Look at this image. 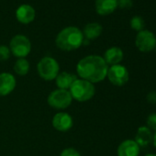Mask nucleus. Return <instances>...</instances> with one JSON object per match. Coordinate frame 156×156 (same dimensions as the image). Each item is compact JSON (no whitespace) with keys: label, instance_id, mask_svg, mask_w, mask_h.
Returning a JSON list of instances; mask_svg holds the SVG:
<instances>
[{"label":"nucleus","instance_id":"obj_1","mask_svg":"<svg viewBox=\"0 0 156 156\" xmlns=\"http://www.w3.org/2000/svg\"><path fill=\"white\" fill-rule=\"evenodd\" d=\"M108 64L99 55H88L77 63L76 72L82 79L92 84L99 83L107 77Z\"/></svg>","mask_w":156,"mask_h":156},{"label":"nucleus","instance_id":"obj_2","mask_svg":"<svg viewBox=\"0 0 156 156\" xmlns=\"http://www.w3.org/2000/svg\"><path fill=\"white\" fill-rule=\"evenodd\" d=\"M84 39L83 32L80 29L74 26H69L58 33L55 42L59 49L70 51L79 48L83 44Z\"/></svg>","mask_w":156,"mask_h":156},{"label":"nucleus","instance_id":"obj_3","mask_svg":"<svg viewBox=\"0 0 156 156\" xmlns=\"http://www.w3.org/2000/svg\"><path fill=\"white\" fill-rule=\"evenodd\" d=\"M70 93L75 100L86 102L93 98L96 94V89L92 83L84 79H76L70 87Z\"/></svg>","mask_w":156,"mask_h":156},{"label":"nucleus","instance_id":"obj_4","mask_svg":"<svg viewBox=\"0 0 156 156\" xmlns=\"http://www.w3.org/2000/svg\"><path fill=\"white\" fill-rule=\"evenodd\" d=\"M59 63L52 57H43L37 64L38 73L45 81H51L55 79L59 73Z\"/></svg>","mask_w":156,"mask_h":156},{"label":"nucleus","instance_id":"obj_5","mask_svg":"<svg viewBox=\"0 0 156 156\" xmlns=\"http://www.w3.org/2000/svg\"><path fill=\"white\" fill-rule=\"evenodd\" d=\"M9 49L14 56L25 58L31 51V43L28 37L22 34H18L11 39Z\"/></svg>","mask_w":156,"mask_h":156},{"label":"nucleus","instance_id":"obj_6","mask_svg":"<svg viewBox=\"0 0 156 156\" xmlns=\"http://www.w3.org/2000/svg\"><path fill=\"white\" fill-rule=\"evenodd\" d=\"M47 101L49 106L53 108L64 109L72 104L73 98L70 91L64 89H56L49 95Z\"/></svg>","mask_w":156,"mask_h":156},{"label":"nucleus","instance_id":"obj_7","mask_svg":"<svg viewBox=\"0 0 156 156\" xmlns=\"http://www.w3.org/2000/svg\"><path fill=\"white\" fill-rule=\"evenodd\" d=\"M107 77L112 85L122 87L129 81V74L128 69L125 66L121 64H116L108 68Z\"/></svg>","mask_w":156,"mask_h":156},{"label":"nucleus","instance_id":"obj_8","mask_svg":"<svg viewBox=\"0 0 156 156\" xmlns=\"http://www.w3.org/2000/svg\"><path fill=\"white\" fill-rule=\"evenodd\" d=\"M135 45L139 51L142 52L151 51L156 47V37L154 34L147 30L139 31L135 39Z\"/></svg>","mask_w":156,"mask_h":156},{"label":"nucleus","instance_id":"obj_9","mask_svg":"<svg viewBox=\"0 0 156 156\" xmlns=\"http://www.w3.org/2000/svg\"><path fill=\"white\" fill-rule=\"evenodd\" d=\"M17 81L15 76L10 73H0V97L9 95L16 87Z\"/></svg>","mask_w":156,"mask_h":156},{"label":"nucleus","instance_id":"obj_10","mask_svg":"<svg viewBox=\"0 0 156 156\" xmlns=\"http://www.w3.org/2000/svg\"><path fill=\"white\" fill-rule=\"evenodd\" d=\"M73 121L72 117L65 112H59L55 114L52 119V126L59 131H67L73 127Z\"/></svg>","mask_w":156,"mask_h":156},{"label":"nucleus","instance_id":"obj_11","mask_svg":"<svg viewBox=\"0 0 156 156\" xmlns=\"http://www.w3.org/2000/svg\"><path fill=\"white\" fill-rule=\"evenodd\" d=\"M140 147L134 140H125L118 147V156H139Z\"/></svg>","mask_w":156,"mask_h":156},{"label":"nucleus","instance_id":"obj_12","mask_svg":"<svg viewBox=\"0 0 156 156\" xmlns=\"http://www.w3.org/2000/svg\"><path fill=\"white\" fill-rule=\"evenodd\" d=\"M16 17L23 24L30 23L35 19V9L29 4L20 5L16 10Z\"/></svg>","mask_w":156,"mask_h":156},{"label":"nucleus","instance_id":"obj_13","mask_svg":"<svg viewBox=\"0 0 156 156\" xmlns=\"http://www.w3.org/2000/svg\"><path fill=\"white\" fill-rule=\"evenodd\" d=\"M152 139H153V134L151 130L146 126H141L138 129L134 140L137 142V144L140 147H144L151 143Z\"/></svg>","mask_w":156,"mask_h":156},{"label":"nucleus","instance_id":"obj_14","mask_svg":"<svg viewBox=\"0 0 156 156\" xmlns=\"http://www.w3.org/2000/svg\"><path fill=\"white\" fill-rule=\"evenodd\" d=\"M103 59L105 60L107 64H109L111 66L119 64V62L123 59V51L119 47H111L105 51Z\"/></svg>","mask_w":156,"mask_h":156},{"label":"nucleus","instance_id":"obj_15","mask_svg":"<svg viewBox=\"0 0 156 156\" xmlns=\"http://www.w3.org/2000/svg\"><path fill=\"white\" fill-rule=\"evenodd\" d=\"M118 8V0H96V10L100 15H109Z\"/></svg>","mask_w":156,"mask_h":156},{"label":"nucleus","instance_id":"obj_16","mask_svg":"<svg viewBox=\"0 0 156 156\" xmlns=\"http://www.w3.org/2000/svg\"><path fill=\"white\" fill-rule=\"evenodd\" d=\"M55 79H56V86L58 89L67 90V89H70L71 86L77 79V77L73 73L62 72V73H58Z\"/></svg>","mask_w":156,"mask_h":156},{"label":"nucleus","instance_id":"obj_17","mask_svg":"<svg viewBox=\"0 0 156 156\" xmlns=\"http://www.w3.org/2000/svg\"><path fill=\"white\" fill-rule=\"evenodd\" d=\"M102 31H103V28L99 23L90 22L85 26L83 35H84L85 39L91 41V40H95V39L98 38L101 35Z\"/></svg>","mask_w":156,"mask_h":156},{"label":"nucleus","instance_id":"obj_18","mask_svg":"<svg viewBox=\"0 0 156 156\" xmlns=\"http://www.w3.org/2000/svg\"><path fill=\"white\" fill-rule=\"evenodd\" d=\"M29 71L30 62H28V60H26L25 58H19V60H17L14 64V72L20 76H24L29 73Z\"/></svg>","mask_w":156,"mask_h":156},{"label":"nucleus","instance_id":"obj_19","mask_svg":"<svg viewBox=\"0 0 156 156\" xmlns=\"http://www.w3.org/2000/svg\"><path fill=\"white\" fill-rule=\"evenodd\" d=\"M130 27L136 31H141L144 27V21L141 17L135 16L130 20Z\"/></svg>","mask_w":156,"mask_h":156},{"label":"nucleus","instance_id":"obj_20","mask_svg":"<svg viewBox=\"0 0 156 156\" xmlns=\"http://www.w3.org/2000/svg\"><path fill=\"white\" fill-rule=\"evenodd\" d=\"M10 49L6 45H0V61H7L10 56Z\"/></svg>","mask_w":156,"mask_h":156},{"label":"nucleus","instance_id":"obj_21","mask_svg":"<svg viewBox=\"0 0 156 156\" xmlns=\"http://www.w3.org/2000/svg\"><path fill=\"white\" fill-rule=\"evenodd\" d=\"M151 130L156 131V114H151L147 119V126Z\"/></svg>","mask_w":156,"mask_h":156},{"label":"nucleus","instance_id":"obj_22","mask_svg":"<svg viewBox=\"0 0 156 156\" xmlns=\"http://www.w3.org/2000/svg\"><path fill=\"white\" fill-rule=\"evenodd\" d=\"M60 156H81V154L73 148H67L62 151Z\"/></svg>","mask_w":156,"mask_h":156},{"label":"nucleus","instance_id":"obj_23","mask_svg":"<svg viewBox=\"0 0 156 156\" xmlns=\"http://www.w3.org/2000/svg\"><path fill=\"white\" fill-rule=\"evenodd\" d=\"M132 4V0H118V7L120 9H130Z\"/></svg>","mask_w":156,"mask_h":156},{"label":"nucleus","instance_id":"obj_24","mask_svg":"<svg viewBox=\"0 0 156 156\" xmlns=\"http://www.w3.org/2000/svg\"><path fill=\"white\" fill-rule=\"evenodd\" d=\"M147 100L151 104H155L156 103V92H151L147 96Z\"/></svg>","mask_w":156,"mask_h":156},{"label":"nucleus","instance_id":"obj_25","mask_svg":"<svg viewBox=\"0 0 156 156\" xmlns=\"http://www.w3.org/2000/svg\"><path fill=\"white\" fill-rule=\"evenodd\" d=\"M152 143H153V145H154V147L156 148V131H155V133L153 134V139H152Z\"/></svg>","mask_w":156,"mask_h":156},{"label":"nucleus","instance_id":"obj_26","mask_svg":"<svg viewBox=\"0 0 156 156\" xmlns=\"http://www.w3.org/2000/svg\"><path fill=\"white\" fill-rule=\"evenodd\" d=\"M146 156H156V154H147Z\"/></svg>","mask_w":156,"mask_h":156},{"label":"nucleus","instance_id":"obj_27","mask_svg":"<svg viewBox=\"0 0 156 156\" xmlns=\"http://www.w3.org/2000/svg\"><path fill=\"white\" fill-rule=\"evenodd\" d=\"M155 51H156V47H155Z\"/></svg>","mask_w":156,"mask_h":156}]
</instances>
